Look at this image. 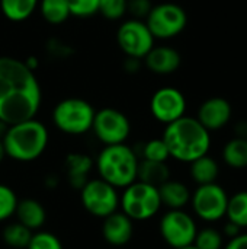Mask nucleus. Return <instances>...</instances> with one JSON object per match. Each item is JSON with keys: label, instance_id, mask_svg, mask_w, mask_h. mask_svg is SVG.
<instances>
[{"label": "nucleus", "instance_id": "nucleus-22", "mask_svg": "<svg viewBox=\"0 0 247 249\" xmlns=\"http://www.w3.org/2000/svg\"><path fill=\"white\" fill-rule=\"evenodd\" d=\"M39 0H0V9L6 19L23 22L38 9Z\"/></svg>", "mask_w": 247, "mask_h": 249}, {"label": "nucleus", "instance_id": "nucleus-20", "mask_svg": "<svg viewBox=\"0 0 247 249\" xmlns=\"http://www.w3.org/2000/svg\"><path fill=\"white\" fill-rule=\"evenodd\" d=\"M167 179H170V171L166 162H153L141 159L138 162L137 181L150 184L153 187H160Z\"/></svg>", "mask_w": 247, "mask_h": 249}, {"label": "nucleus", "instance_id": "nucleus-30", "mask_svg": "<svg viewBox=\"0 0 247 249\" xmlns=\"http://www.w3.org/2000/svg\"><path fill=\"white\" fill-rule=\"evenodd\" d=\"M194 247L198 249H221L223 248V235L211 228L197 232Z\"/></svg>", "mask_w": 247, "mask_h": 249}, {"label": "nucleus", "instance_id": "nucleus-19", "mask_svg": "<svg viewBox=\"0 0 247 249\" xmlns=\"http://www.w3.org/2000/svg\"><path fill=\"white\" fill-rule=\"evenodd\" d=\"M159 194L162 206H166L170 210H182L191 201L192 196L183 182L175 179H167L165 184H162L159 187Z\"/></svg>", "mask_w": 247, "mask_h": 249}, {"label": "nucleus", "instance_id": "nucleus-29", "mask_svg": "<svg viewBox=\"0 0 247 249\" xmlns=\"http://www.w3.org/2000/svg\"><path fill=\"white\" fill-rule=\"evenodd\" d=\"M17 201L19 200L15 191L7 185L0 184V222H6L7 219L15 216Z\"/></svg>", "mask_w": 247, "mask_h": 249}, {"label": "nucleus", "instance_id": "nucleus-37", "mask_svg": "<svg viewBox=\"0 0 247 249\" xmlns=\"http://www.w3.org/2000/svg\"><path fill=\"white\" fill-rule=\"evenodd\" d=\"M6 158V150H4V146H3V142L0 140V163L4 160Z\"/></svg>", "mask_w": 247, "mask_h": 249}, {"label": "nucleus", "instance_id": "nucleus-25", "mask_svg": "<svg viewBox=\"0 0 247 249\" xmlns=\"http://www.w3.org/2000/svg\"><path fill=\"white\" fill-rule=\"evenodd\" d=\"M32 233H33V232H32L31 229H28L26 226H23L22 223L13 222V223H9V225L3 229L1 238H3V241H4V244L9 245L10 248L23 249L28 247Z\"/></svg>", "mask_w": 247, "mask_h": 249}, {"label": "nucleus", "instance_id": "nucleus-21", "mask_svg": "<svg viewBox=\"0 0 247 249\" xmlns=\"http://www.w3.org/2000/svg\"><path fill=\"white\" fill-rule=\"evenodd\" d=\"M220 175V166L217 160L208 155H204L191 162V177L198 185L213 184Z\"/></svg>", "mask_w": 247, "mask_h": 249}, {"label": "nucleus", "instance_id": "nucleus-16", "mask_svg": "<svg viewBox=\"0 0 247 249\" xmlns=\"http://www.w3.org/2000/svg\"><path fill=\"white\" fill-rule=\"evenodd\" d=\"M143 60L146 67L151 73L160 76L175 73L182 63V57L179 51L167 45H159V47L154 45Z\"/></svg>", "mask_w": 247, "mask_h": 249}, {"label": "nucleus", "instance_id": "nucleus-32", "mask_svg": "<svg viewBox=\"0 0 247 249\" xmlns=\"http://www.w3.org/2000/svg\"><path fill=\"white\" fill-rule=\"evenodd\" d=\"M70 15L76 18H89L98 13L99 0H66Z\"/></svg>", "mask_w": 247, "mask_h": 249}, {"label": "nucleus", "instance_id": "nucleus-31", "mask_svg": "<svg viewBox=\"0 0 247 249\" xmlns=\"http://www.w3.org/2000/svg\"><path fill=\"white\" fill-rule=\"evenodd\" d=\"M26 249H64L58 236L51 232L36 231L32 233Z\"/></svg>", "mask_w": 247, "mask_h": 249}, {"label": "nucleus", "instance_id": "nucleus-34", "mask_svg": "<svg viewBox=\"0 0 247 249\" xmlns=\"http://www.w3.org/2000/svg\"><path fill=\"white\" fill-rule=\"evenodd\" d=\"M224 249H247V233H240L230 239Z\"/></svg>", "mask_w": 247, "mask_h": 249}, {"label": "nucleus", "instance_id": "nucleus-2", "mask_svg": "<svg viewBox=\"0 0 247 249\" xmlns=\"http://www.w3.org/2000/svg\"><path fill=\"white\" fill-rule=\"evenodd\" d=\"M162 139L167 146L170 158L185 163L208 155L211 146L210 131L197 118L188 115L167 124Z\"/></svg>", "mask_w": 247, "mask_h": 249}, {"label": "nucleus", "instance_id": "nucleus-18", "mask_svg": "<svg viewBox=\"0 0 247 249\" xmlns=\"http://www.w3.org/2000/svg\"><path fill=\"white\" fill-rule=\"evenodd\" d=\"M15 216L19 223H22L32 232L39 231L47 220V212L44 206L35 198L19 200L15 210Z\"/></svg>", "mask_w": 247, "mask_h": 249}, {"label": "nucleus", "instance_id": "nucleus-10", "mask_svg": "<svg viewBox=\"0 0 247 249\" xmlns=\"http://www.w3.org/2000/svg\"><path fill=\"white\" fill-rule=\"evenodd\" d=\"M116 42L127 57L141 60L154 47V36L144 20L132 18L119 25Z\"/></svg>", "mask_w": 247, "mask_h": 249}, {"label": "nucleus", "instance_id": "nucleus-3", "mask_svg": "<svg viewBox=\"0 0 247 249\" xmlns=\"http://www.w3.org/2000/svg\"><path fill=\"white\" fill-rule=\"evenodd\" d=\"M48 128L36 118L9 125L4 137L1 139L6 156L25 163L41 158L48 146Z\"/></svg>", "mask_w": 247, "mask_h": 249}, {"label": "nucleus", "instance_id": "nucleus-13", "mask_svg": "<svg viewBox=\"0 0 247 249\" xmlns=\"http://www.w3.org/2000/svg\"><path fill=\"white\" fill-rule=\"evenodd\" d=\"M151 115L163 124H170L186 112V99L185 95L172 86H165L157 89L150 99Z\"/></svg>", "mask_w": 247, "mask_h": 249}, {"label": "nucleus", "instance_id": "nucleus-36", "mask_svg": "<svg viewBox=\"0 0 247 249\" xmlns=\"http://www.w3.org/2000/svg\"><path fill=\"white\" fill-rule=\"evenodd\" d=\"M7 128H9V124H6V123L0 121V140H1L3 137H4V134H6Z\"/></svg>", "mask_w": 247, "mask_h": 249}, {"label": "nucleus", "instance_id": "nucleus-35", "mask_svg": "<svg viewBox=\"0 0 247 249\" xmlns=\"http://www.w3.org/2000/svg\"><path fill=\"white\" fill-rule=\"evenodd\" d=\"M242 228H239L237 225H234V223H231V222H229L226 226H224V233L230 238V239H233V238H236L237 235H240L242 232Z\"/></svg>", "mask_w": 247, "mask_h": 249}, {"label": "nucleus", "instance_id": "nucleus-5", "mask_svg": "<svg viewBox=\"0 0 247 249\" xmlns=\"http://www.w3.org/2000/svg\"><path fill=\"white\" fill-rule=\"evenodd\" d=\"M95 108L82 98H66L52 109V123L64 134L82 136L92 130Z\"/></svg>", "mask_w": 247, "mask_h": 249}, {"label": "nucleus", "instance_id": "nucleus-7", "mask_svg": "<svg viewBox=\"0 0 247 249\" xmlns=\"http://www.w3.org/2000/svg\"><path fill=\"white\" fill-rule=\"evenodd\" d=\"M146 25L154 39H172L186 28L188 15L176 3H160L151 7L146 18Z\"/></svg>", "mask_w": 247, "mask_h": 249}, {"label": "nucleus", "instance_id": "nucleus-8", "mask_svg": "<svg viewBox=\"0 0 247 249\" xmlns=\"http://www.w3.org/2000/svg\"><path fill=\"white\" fill-rule=\"evenodd\" d=\"M118 188L100 178L89 179L80 190V200L86 212L98 219H105L119 207Z\"/></svg>", "mask_w": 247, "mask_h": 249}, {"label": "nucleus", "instance_id": "nucleus-27", "mask_svg": "<svg viewBox=\"0 0 247 249\" xmlns=\"http://www.w3.org/2000/svg\"><path fill=\"white\" fill-rule=\"evenodd\" d=\"M143 159L146 160H153V162H167L170 158L169 150L163 139H151L143 144L141 150Z\"/></svg>", "mask_w": 247, "mask_h": 249}, {"label": "nucleus", "instance_id": "nucleus-12", "mask_svg": "<svg viewBox=\"0 0 247 249\" xmlns=\"http://www.w3.org/2000/svg\"><path fill=\"white\" fill-rule=\"evenodd\" d=\"M191 203L195 214L205 222H217L226 216L229 196L217 182L198 185L191 196Z\"/></svg>", "mask_w": 247, "mask_h": 249}, {"label": "nucleus", "instance_id": "nucleus-28", "mask_svg": "<svg viewBox=\"0 0 247 249\" xmlns=\"http://www.w3.org/2000/svg\"><path fill=\"white\" fill-rule=\"evenodd\" d=\"M128 12V0H99L98 13L109 20H119Z\"/></svg>", "mask_w": 247, "mask_h": 249}, {"label": "nucleus", "instance_id": "nucleus-17", "mask_svg": "<svg viewBox=\"0 0 247 249\" xmlns=\"http://www.w3.org/2000/svg\"><path fill=\"white\" fill-rule=\"evenodd\" d=\"M64 166L68 184L80 191L82 187L89 181V174L93 168V159L84 153H70L66 158Z\"/></svg>", "mask_w": 247, "mask_h": 249}, {"label": "nucleus", "instance_id": "nucleus-6", "mask_svg": "<svg viewBox=\"0 0 247 249\" xmlns=\"http://www.w3.org/2000/svg\"><path fill=\"white\" fill-rule=\"evenodd\" d=\"M119 206L121 212L131 220H148L154 217L162 207L159 188L141 181H134L125 187L124 193L119 196Z\"/></svg>", "mask_w": 247, "mask_h": 249}, {"label": "nucleus", "instance_id": "nucleus-33", "mask_svg": "<svg viewBox=\"0 0 247 249\" xmlns=\"http://www.w3.org/2000/svg\"><path fill=\"white\" fill-rule=\"evenodd\" d=\"M153 4L150 0H128V12L134 19H146Z\"/></svg>", "mask_w": 247, "mask_h": 249}, {"label": "nucleus", "instance_id": "nucleus-38", "mask_svg": "<svg viewBox=\"0 0 247 249\" xmlns=\"http://www.w3.org/2000/svg\"><path fill=\"white\" fill-rule=\"evenodd\" d=\"M179 249H198V248H195L194 245H189V247H183V248H179Z\"/></svg>", "mask_w": 247, "mask_h": 249}, {"label": "nucleus", "instance_id": "nucleus-26", "mask_svg": "<svg viewBox=\"0 0 247 249\" xmlns=\"http://www.w3.org/2000/svg\"><path fill=\"white\" fill-rule=\"evenodd\" d=\"M226 216L239 228H247V191H240L229 198Z\"/></svg>", "mask_w": 247, "mask_h": 249}, {"label": "nucleus", "instance_id": "nucleus-15", "mask_svg": "<svg viewBox=\"0 0 247 249\" xmlns=\"http://www.w3.org/2000/svg\"><path fill=\"white\" fill-rule=\"evenodd\" d=\"M102 220V236L109 245L124 247L132 239L134 220H131L125 213L116 210Z\"/></svg>", "mask_w": 247, "mask_h": 249}, {"label": "nucleus", "instance_id": "nucleus-1", "mask_svg": "<svg viewBox=\"0 0 247 249\" xmlns=\"http://www.w3.org/2000/svg\"><path fill=\"white\" fill-rule=\"evenodd\" d=\"M42 90L35 71L23 60L0 57V121L12 125L35 118Z\"/></svg>", "mask_w": 247, "mask_h": 249}, {"label": "nucleus", "instance_id": "nucleus-11", "mask_svg": "<svg viewBox=\"0 0 247 249\" xmlns=\"http://www.w3.org/2000/svg\"><path fill=\"white\" fill-rule=\"evenodd\" d=\"M160 235L163 241L173 249L194 245L197 236V223L183 210H169L160 219Z\"/></svg>", "mask_w": 247, "mask_h": 249}, {"label": "nucleus", "instance_id": "nucleus-4", "mask_svg": "<svg viewBox=\"0 0 247 249\" xmlns=\"http://www.w3.org/2000/svg\"><path fill=\"white\" fill-rule=\"evenodd\" d=\"M138 155L125 143L105 146L96 158L99 178L115 188H125L137 181Z\"/></svg>", "mask_w": 247, "mask_h": 249}, {"label": "nucleus", "instance_id": "nucleus-23", "mask_svg": "<svg viewBox=\"0 0 247 249\" xmlns=\"http://www.w3.org/2000/svg\"><path fill=\"white\" fill-rule=\"evenodd\" d=\"M223 160L234 169L247 168V139L237 136L227 142L223 149Z\"/></svg>", "mask_w": 247, "mask_h": 249}, {"label": "nucleus", "instance_id": "nucleus-9", "mask_svg": "<svg viewBox=\"0 0 247 249\" xmlns=\"http://www.w3.org/2000/svg\"><path fill=\"white\" fill-rule=\"evenodd\" d=\"M96 139L105 146L125 143L131 134L128 117L115 108H102L95 112L92 130Z\"/></svg>", "mask_w": 247, "mask_h": 249}, {"label": "nucleus", "instance_id": "nucleus-24", "mask_svg": "<svg viewBox=\"0 0 247 249\" xmlns=\"http://www.w3.org/2000/svg\"><path fill=\"white\" fill-rule=\"evenodd\" d=\"M38 9L42 19L49 25H61L71 16L66 0H39Z\"/></svg>", "mask_w": 247, "mask_h": 249}, {"label": "nucleus", "instance_id": "nucleus-14", "mask_svg": "<svg viewBox=\"0 0 247 249\" xmlns=\"http://www.w3.org/2000/svg\"><path fill=\"white\" fill-rule=\"evenodd\" d=\"M231 104L226 98L214 96L201 104L197 120L211 133L226 127L231 120Z\"/></svg>", "mask_w": 247, "mask_h": 249}]
</instances>
